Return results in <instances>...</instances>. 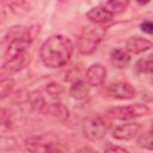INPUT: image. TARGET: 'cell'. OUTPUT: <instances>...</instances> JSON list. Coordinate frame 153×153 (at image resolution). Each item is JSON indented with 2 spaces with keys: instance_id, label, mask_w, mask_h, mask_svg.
I'll use <instances>...</instances> for the list:
<instances>
[{
  "instance_id": "3",
  "label": "cell",
  "mask_w": 153,
  "mask_h": 153,
  "mask_svg": "<svg viewBox=\"0 0 153 153\" xmlns=\"http://www.w3.org/2000/svg\"><path fill=\"white\" fill-rule=\"evenodd\" d=\"M39 33V26L38 25H31L30 27H27V31L25 35L11 41L8 44H6L4 47L5 49V57L12 59L14 56L22 55L24 53H26V49L31 45V43L33 42L35 37Z\"/></svg>"
},
{
  "instance_id": "9",
  "label": "cell",
  "mask_w": 153,
  "mask_h": 153,
  "mask_svg": "<svg viewBox=\"0 0 153 153\" xmlns=\"http://www.w3.org/2000/svg\"><path fill=\"white\" fill-rule=\"evenodd\" d=\"M85 76L90 86H100L106 78V68L102 63H92L87 68Z\"/></svg>"
},
{
  "instance_id": "15",
  "label": "cell",
  "mask_w": 153,
  "mask_h": 153,
  "mask_svg": "<svg viewBox=\"0 0 153 153\" xmlns=\"http://www.w3.org/2000/svg\"><path fill=\"white\" fill-rule=\"evenodd\" d=\"M91 86L84 80H75L69 87V96L75 100H84L90 94Z\"/></svg>"
},
{
  "instance_id": "27",
  "label": "cell",
  "mask_w": 153,
  "mask_h": 153,
  "mask_svg": "<svg viewBox=\"0 0 153 153\" xmlns=\"http://www.w3.org/2000/svg\"><path fill=\"white\" fill-rule=\"evenodd\" d=\"M8 120H10L8 111L6 109H4V108H0V127L4 126V124H6L8 122Z\"/></svg>"
},
{
  "instance_id": "11",
  "label": "cell",
  "mask_w": 153,
  "mask_h": 153,
  "mask_svg": "<svg viewBox=\"0 0 153 153\" xmlns=\"http://www.w3.org/2000/svg\"><path fill=\"white\" fill-rule=\"evenodd\" d=\"M44 115L49 116L50 118H54L55 121H59V122H65L68 120V116H69V110L67 109V106L60 102H56V103H51V104H48L45 105V108L43 109L42 111Z\"/></svg>"
},
{
  "instance_id": "30",
  "label": "cell",
  "mask_w": 153,
  "mask_h": 153,
  "mask_svg": "<svg viewBox=\"0 0 153 153\" xmlns=\"http://www.w3.org/2000/svg\"><path fill=\"white\" fill-rule=\"evenodd\" d=\"M48 153H61V152H60V151H53V149H51V151L48 152Z\"/></svg>"
},
{
  "instance_id": "6",
  "label": "cell",
  "mask_w": 153,
  "mask_h": 153,
  "mask_svg": "<svg viewBox=\"0 0 153 153\" xmlns=\"http://www.w3.org/2000/svg\"><path fill=\"white\" fill-rule=\"evenodd\" d=\"M31 62V55L29 53H24L22 55L14 56L12 59L6 60V62L0 67V76L1 78H11L16 73L23 71Z\"/></svg>"
},
{
  "instance_id": "21",
  "label": "cell",
  "mask_w": 153,
  "mask_h": 153,
  "mask_svg": "<svg viewBox=\"0 0 153 153\" xmlns=\"http://www.w3.org/2000/svg\"><path fill=\"white\" fill-rule=\"evenodd\" d=\"M7 6L10 7V10L13 13L19 14V16L25 14V13H27L30 11L29 10L30 5L27 2H25V1H10V2H7Z\"/></svg>"
},
{
  "instance_id": "23",
  "label": "cell",
  "mask_w": 153,
  "mask_h": 153,
  "mask_svg": "<svg viewBox=\"0 0 153 153\" xmlns=\"http://www.w3.org/2000/svg\"><path fill=\"white\" fill-rule=\"evenodd\" d=\"M45 91H47V93H48L50 97L57 98L59 96H61V94L63 93V87H62L60 84L53 81V82H49V84L45 86Z\"/></svg>"
},
{
  "instance_id": "20",
  "label": "cell",
  "mask_w": 153,
  "mask_h": 153,
  "mask_svg": "<svg viewBox=\"0 0 153 153\" xmlns=\"http://www.w3.org/2000/svg\"><path fill=\"white\" fill-rule=\"evenodd\" d=\"M14 80L12 78H0V100L10 96L13 90Z\"/></svg>"
},
{
  "instance_id": "7",
  "label": "cell",
  "mask_w": 153,
  "mask_h": 153,
  "mask_svg": "<svg viewBox=\"0 0 153 153\" xmlns=\"http://www.w3.org/2000/svg\"><path fill=\"white\" fill-rule=\"evenodd\" d=\"M106 93L109 97L114 98V99H120V100H128V99H133L136 96V90L134 88V86L127 81H117L111 84L108 90Z\"/></svg>"
},
{
  "instance_id": "16",
  "label": "cell",
  "mask_w": 153,
  "mask_h": 153,
  "mask_svg": "<svg viewBox=\"0 0 153 153\" xmlns=\"http://www.w3.org/2000/svg\"><path fill=\"white\" fill-rule=\"evenodd\" d=\"M26 100L31 108V110L33 111H38V112H42L43 109L45 108V99L42 94L41 91L38 90H33L31 92L27 93V97H26Z\"/></svg>"
},
{
  "instance_id": "14",
  "label": "cell",
  "mask_w": 153,
  "mask_h": 153,
  "mask_svg": "<svg viewBox=\"0 0 153 153\" xmlns=\"http://www.w3.org/2000/svg\"><path fill=\"white\" fill-rule=\"evenodd\" d=\"M130 60H131L130 54L128 51H126L124 49L115 48L110 53V62L114 67H116L118 69L127 68L130 63Z\"/></svg>"
},
{
  "instance_id": "4",
  "label": "cell",
  "mask_w": 153,
  "mask_h": 153,
  "mask_svg": "<svg viewBox=\"0 0 153 153\" xmlns=\"http://www.w3.org/2000/svg\"><path fill=\"white\" fill-rule=\"evenodd\" d=\"M109 130V123L102 116H90L82 122V134L90 141L102 140Z\"/></svg>"
},
{
  "instance_id": "5",
  "label": "cell",
  "mask_w": 153,
  "mask_h": 153,
  "mask_svg": "<svg viewBox=\"0 0 153 153\" xmlns=\"http://www.w3.org/2000/svg\"><path fill=\"white\" fill-rule=\"evenodd\" d=\"M149 108L146 104L136 103V104H129L124 106H114L108 110V115L118 121H129L137 117H142L148 115Z\"/></svg>"
},
{
  "instance_id": "8",
  "label": "cell",
  "mask_w": 153,
  "mask_h": 153,
  "mask_svg": "<svg viewBox=\"0 0 153 153\" xmlns=\"http://www.w3.org/2000/svg\"><path fill=\"white\" fill-rule=\"evenodd\" d=\"M141 130V124L137 122H129L116 127L112 130V137L121 141H128L134 139Z\"/></svg>"
},
{
  "instance_id": "26",
  "label": "cell",
  "mask_w": 153,
  "mask_h": 153,
  "mask_svg": "<svg viewBox=\"0 0 153 153\" xmlns=\"http://www.w3.org/2000/svg\"><path fill=\"white\" fill-rule=\"evenodd\" d=\"M140 29H141V30H142L145 33L151 35V33H152V31H153V25H152V22H151V20H145L143 23H141Z\"/></svg>"
},
{
  "instance_id": "12",
  "label": "cell",
  "mask_w": 153,
  "mask_h": 153,
  "mask_svg": "<svg viewBox=\"0 0 153 153\" xmlns=\"http://www.w3.org/2000/svg\"><path fill=\"white\" fill-rule=\"evenodd\" d=\"M86 17L91 23L100 25V24L109 23L114 18V14L111 12H109L105 7H103L102 5H98V6L90 8L88 12L86 13Z\"/></svg>"
},
{
  "instance_id": "10",
  "label": "cell",
  "mask_w": 153,
  "mask_h": 153,
  "mask_svg": "<svg viewBox=\"0 0 153 153\" xmlns=\"http://www.w3.org/2000/svg\"><path fill=\"white\" fill-rule=\"evenodd\" d=\"M152 48V42L140 36H131L126 42V51L129 54H141Z\"/></svg>"
},
{
  "instance_id": "18",
  "label": "cell",
  "mask_w": 153,
  "mask_h": 153,
  "mask_svg": "<svg viewBox=\"0 0 153 153\" xmlns=\"http://www.w3.org/2000/svg\"><path fill=\"white\" fill-rule=\"evenodd\" d=\"M134 71L136 74H147L152 75V56L148 55L136 61L134 66Z\"/></svg>"
},
{
  "instance_id": "22",
  "label": "cell",
  "mask_w": 153,
  "mask_h": 153,
  "mask_svg": "<svg viewBox=\"0 0 153 153\" xmlns=\"http://www.w3.org/2000/svg\"><path fill=\"white\" fill-rule=\"evenodd\" d=\"M137 146L146 149V151H152L153 148V143H152V131L147 130L145 133H142L139 137H137Z\"/></svg>"
},
{
  "instance_id": "29",
  "label": "cell",
  "mask_w": 153,
  "mask_h": 153,
  "mask_svg": "<svg viewBox=\"0 0 153 153\" xmlns=\"http://www.w3.org/2000/svg\"><path fill=\"white\" fill-rule=\"evenodd\" d=\"M75 153H98V152L96 149H93L92 147H90V146H82L79 149H76Z\"/></svg>"
},
{
  "instance_id": "24",
  "label": "cell",
  "mask_w": 153,
  "mask_h": 153,
  "mask_svg": "<svg viewBox=\"0 0 153 153\" xmlns=\"http://www.w3.org/2000/svg\"><path fill=\"white\" fill-rule=\"evenodd\" d=\"M5 147V149H14L18 147V142L16 139L13 137H6V139H0V149H2Z\"/></svg>"
},
{
  "instance_id": "1",
  "label": "cell",
  "mask_w": 153,
  "mask_h": 153,
  "mask_svg": "<svg viewBox=\"0 0 153 153\" xmlns=\"http://www.w3.org/2000/svg\"><path fill=\"white\" fill-rule=\"evenodd\" d=\"M73 54L72 41L63 35L50 36L41 47L39 56L45 67L60 68L66 66Z\"/></svg>"
},
{
  "instance_id": "17",
  "label": "cell",
  "mask_w": 153,
  "mask_h": 153,
  "mask_svg": "<svg viewBox=\"0 0 153 153\" xmlns=\"http://www.w3.org/2000/svg\"><path fill=\"white\" fill-rule=\"evenodd\" d=\"M26 31H27V27H25V26H23V25H14V26H12V27L6 32V35L4 36V39H2V42H1V45L5 47V45L8 44L11 41H13V39L18 38V37L25 35Z\"/></svg>"
},
{
  "instance_id": "19",
  "label": "cell",
  "mask_w": 153,
  "mask_h": 153,
  "mask_svg": "<svg viewBox=\"0 0 153 153\" xmlns=\"http://www.w3.org/2000/svg\"><path fill=\"white\" fill-rule=\"evenodd\" d=\"M103 7H105L109 12H111L112 14H116V13H122L123 11L127 10V7L129 6V1H123V0H118V1H105L103 4H100Z\"/></svg>"
},
{
  "instance_id": "25",
  "label": "cell",
  "mask_w": 153,
  "mask_h": 153,
  "mask_svg": "<svg viewBox=\"0 0 153 153\" xmlns=\"http://www.w3.org/2000/svg\"><path fill=\"white\" fill-rule=\"evenodd\" d=\"M104 153H129V152L120 146H109L104 149Z\"/></svg>"
},
{
  "instance_id": "13",
  "label": "cell",
  "mask_w": 153,
  "mask_h": 153,
  "mask_svg": "<svg viewBox=\"0 0 153 153\" xmlns=\"http://www.w3.org/2000/svg\"><path fill=\"white\" fill-rule=\"evenodd\" d=\"M51 142L43 136H31L25 141V147L30 153H48L51 151Z\"/></svg>"
},
{
  "instance_id": "28",
  "label": "cell",
  "mask_w": 153,
  "mask_h": 153,
  "mask_svg": "<svg viewBox=\"0 0 153 153\" xmlns=\"http://www.w3.org/2000/svg\"><path fill=\"white\" fill-rule=\"evenodd\" d=\"M6 5L4 2H0V25L6 20Z\"/></svg>"
},
{
  "instance_id": "2",
  "label": "cell",
  "mask_w": 153,
  "mask_h": 153,
  "mask_svg": "<svg viewBox=\"0 0 153 153\" xmlns=\"http://www.w3.org/2000/svg\"><path fill=\"white\" fill-rule=\"evenodd\" d=\"M105 27L103 26H87L85 27L78 37L76 48L80 54L82 55H91L93 54L102 39L105 36Z\"/></svg>"
}]
</instances>
